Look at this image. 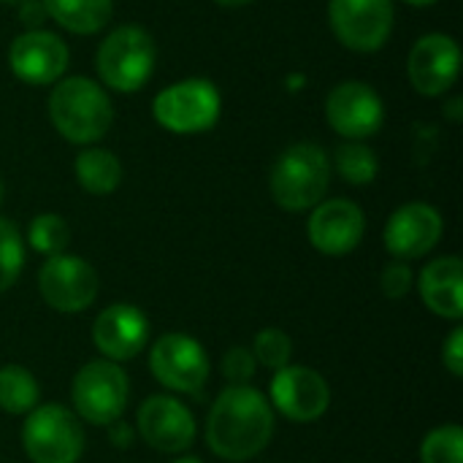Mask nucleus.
<instances>
[{
    "instance_id": "1",
    "label": "nucleus",
    "mask_w": 463,
    "mask_h": 463,
    "mask_svg": "<svg viewBox=\"0 0 463 463\" xmlns=\"http://www.w3.org/2000/svg\"><path fill=\"white\" fill-rule=\"evenodd\" d=\"M274 437V407L250 385L225 388L206 423V442L225 461H247L266 450Z\"/></svg>"
},
{
    "instance_id": "2",
    "label": "nucleus",
    "mask_w": 463,
    "mask_h": 463,
    "mask_svg": "<svg viewBox=\"0 0 463 463\" xmlns=\"http://www.w3.org/2000/svg\"><path fill=\"white\" fill-rule=\"evenodd\" d=\"M49 119L65 141L87 146L109 133L114 122V106L106 90L92 79L68 76L52 87Z\"/></svg>"
},
{
    "instance_id": "3",
    "label": "nucleus",
    "mask_w": 463,
    "mask_h": 463,
    "mask_svg": "<svg viewBox=\"0 0 463 463\" xmlns=\"http://www.w3.org/2000/svg\"><path fill=\"white\" fill-rule=\"evenodd\" d=\"M331 184V157L320 144L301 141L288 146L271 174L269 190L279 209L285 212H307L315 209Z\"/></svg>"
},
{
    "instance_id": "4",
    "label": "nucleus",
    "mask_w": 463,
    "mask_h": 463,
    "mask_svg": "<svg viewBox=\"0 0 463 463\" xmlns=\"http://www.w3.org/2000/svg\"><path fill=\"white\" fill-rule=\"evenodd\" d=\"M155 62H157V43L138 24H122L111 30L100 41L95 54V68L100 81L117 92L141 90L155 73Z\"/></svg>"
},
{
    "instance_id": "5",
    "label": "nucleus",
    "mask_w": 463,
    "mask_h": 463,
    "mask_svg": "<svg viewBox=\"0 0 463 463\" xmlns=\"http://www.w3.org/2000/svg\"><path fill=\"white\" fill-rule=\"evenodd\" d=\"M222 111V95L209 79H184L157 92L152 117L160 128L179 136L203 133L217 125Z\"/></svg>"
},
{
    "instance_id": "6",
    "label": "nucleus",
    "mask_w": 463,
    "mask_h": 463,
    "mask_svg": "<svg viewBox=\"0 0 463 463\" xmlns=\"http://www.w3.org/2000/svg\"><path fill=\"white\" fill-rule=\"evenodd\" d=\"M22 448L30 463H79L84 453V429L62 404H43L27 412Z\"/></svg>"
},
{
    "instance_id": "7",
    "label": "nucleus",
    "mask_w": 463,
    "mask_h": 463,
    "mask_svg": "<svg viewBox=\"0 0 463 463\" xmlns=\"http://www.w3.org/2000/svg\"><path fill=\"white\" fill-rule=\"evenodd\" d=\"M130 396L128 374L114 361H90L79 369L71 385L73 410L92 426H109L122 418Z\"/></svg>"
},
{
    "instance_id": "8",
    "label": "nucleus",
    "mask_w": 463,
    "mask_h": 463,
    "mask_svg": "<svg viewBox=\"0 0 463 463\" xmlns=\"http://www.w3.org/2000/svg\"><path fill=\"white\" fill-rule=\"evenodd\" d=\"M149 372L163 388L201 399L209 380V355L198 339L171 331L152 345Z\"/></svg>"
},
{
    "instance_id": "9",
    "label": "nucleus",
    "mask_w": 463,
    "mask_h": 463,
    "mask_svg": "<svg viewBox=\"0 0 463 463\" xmlns=\"http://www.w3.org/2000/svg\"><path fill=\"white\" fill-rule=\"evenodd\" d=\"M393 0H328V24L342 46L377 52L393 33Z\"/></svg>"
},
{
    "instance_id": "10",
    "label": "nucleus",
    "mask_w": 463,
    "mask_h": 463,
    "mask_svg": "<svg viewBox=\"0 0 463 463\" xmlns=\"http://www.w3.org/2000/svg\"><path fill=\"white\" fill-rule=\"evenodd\" d=\"M41 298L62 315H79L98 298V274L79 255H52L38 271Z\"/></svg>"
},
{
    "instance_id": "11",
    "label": "nucleus",
    "mask_w": 463,
    "mask_h": 463,
    "mask_svg": "<svg viewBox=\"0 0 463 463\" xmlns=\"http://www.w3.org/2000/svg\"><path fill=\"white\" fill-rule=\"evenodd\" d=\"M326 119L339 136L361 141L380 133L385 106L380 92L366 81H342L326 98Z\"/></svg>"
},
{
    "instance_id": "12",
    "label": "nucleus",
    "mask_w": 463,
    "mask_h": 463,
    "mask_svg": "<svg viewBox=\"0 0 463 463\" xmlns=\"http://www.w3.org/2000/svg\"><path fill=\"white\" fill-rule=\"evenodd\" d=\"M271 407L293 423H315L331 407L326 377L309 366H285L271 380Z\"/></svg>"
},
{
    "instance_id": "13",
    "label": "nucleus",
    "mask_w": 463,
    "mask_h": 463,
    "mask_svg": "<svg viewBox=\"0 0 463 463\" xmlns=\"http://www.w3.org/2000/svg\"><path fill=\"white\" fill-rule=\"evenodd\" d=\"M71 52L65 41L49 30H24L8 49V65L24 84H54L68 71Z\"/></svg>"
},
{
    "instance_id": "14",
    "label": "nucleus",
    "mask_w": 463,
    "mask_h": 463,
    "mask_svg": "<svg viewBox=\"0 0 463 463\" xmlns=\"http://www.w3.org/2000/svg\"><path fill=\"white\" fill-rule=\"evenodd\" d=\"M138 434L141 439L160 453L179 456L195 442V418L174 396H149L138 407Z\"/></svg>"
},
{
    "instance_id": "15",
    "label": "nucleus",
    "mask_w": 463,
    "mask_h": 463,
    "mask_svg": "<svg viewBox=\"0 0 463 463\" xmlns=\"http://www.w3.org/2000/svg\"><path fill=\"white\" fill-rule=\"evenodd\" d=\"M364 231H366V217L361 206L347 198L320 201L307 222V236L312 247L331 258L350 255L361 244Z\"/></svg>"
},
{
    "instance_id": "16",
    "label": "nucleus",
    "mask_w": 463,
    "mask_h": 463,
    "mask_svg": "<svg viewBox=\"0 0 463 463\" xmlns=\"http://www.w3.org/2000/svg\"><path fill=\"white\" fill-rule=\"evenodd\" d=\"M461 71V49L456 43V38L445 35V33H429L423 35L407 60V73L412 87L420 95L437 98L442 92H448Z\"/></svg>"
},
{
    "instance_id": "17",
    "label": "nucleus",
    "mask_w": 463,
    "mask_h": 463,
    "mask_svg": "<svg viewBox=\"0 0 463 463\" xmlns=\"http://www.w3.org/2000/svg\"><path fill=\"white\" fill-rule=\"evenodd\" d=\"M445 222L431 203H404L399 206L385 225V247L396 260H415L429 255L442 239Z\"/></svg>"
},
{
    "instance_id": "18",
    "label": "nucleus",
    "mask_w": 463,
    "mask_h": 463,
    "mask_svg": "<svg viewBox=\"0 0 463 463\" xmlns=\"http://www.w3.org/2000/svg\"><path fill=\"white\" fill-rule=\"evenodd\" d=\"M92 342L100 355H106V361H130L149 342V320L133 304H111L95 317Z\"/></svg>"
},
{
    "instance_id": "19",
    "label": "nucleus",
    "mask_w": 463,
    "mask_h": 463,
    "mask_svg": "<svg viewBox=\"0 0 463 463\" xmlns=\"http://www.w3.org/2000/svg\"><path fill=\"white\" fill-rule=\"evenodd\" d=\"M420 298L423 304L445 320L463 317V263L456 255L431 260L420 271Z\"/></svg>"
},
{
    "instance_id": "20",
    "label": "nucleus",
    "mask_w": 463,
    "mask_h": 463,
    "mask_svg": "<svg viewBox=\"0 0 463 463\" xmlns=\"http://www.w3.org/2000/svg\"><path fill=\"white\" fill-rule=\"evenodd\" d=\"M46 14L76 35H92L103 30L114 14V0H41Z\"/></svg>"
},
{
    "instance_id": "21",
    "label": "nucleus",
    "mask_w": 463,
    "mask_h": 463,
    "mask_svg": "<svg viewBox=\"0 0 463 463\" xmlns=\"http://www.w3.org/2000/svg\"><path fill=\"white\" fill-rule=\"evenodd\" d=\"M73 171H76L79 184L90 195H111L119 187V182H122V163H119V157L114 152L98 149V146L81 149L76 155Z\"/></svg>"
},
{
    "instance_id": "22",
    "label": "nucleus",
    "mask_w": 463,
    "mask_h": 463,
    "mask_svg": "<svg viewBox=\"0 0 463 463\" xmlns=\"http://www.w3.org/2000/svg\"><path fill=\"white\" fill-rule=\"evenodd\" d=\"M41 388L30 369L8 364L0 369V410L8 415H27L38 407Z\"/></svg>"
},
{
    "instance_id": "23",
    "label": "nucleus",
    "mask_w": 463,
    "mask_h": 463,
    "mask_svg": "<svg viewBox=\"0 0 463 463\" xmlns=\"http://www.w3.org/2000/svg\"><path fill=\"white\" fill-rule=\"evenodd\" d=\"M334 165L339 171V176L350 184H372L380 174V160L372 152V146L361 144V141H347L336 149L334 155Z\"/></svg>"
},
{
    "instance_id": "24",
    "label": "nucleus",
    "mask_w": 463,
    "mask_h": 463,
    "mask_svg": "<svg viewBox=\"0 0 463 463\" xmlns=\"http://www.w3.org/2000/svg\"><path fill=\"white\" fill-rule=\"evenodd\" d=\"M27 241L35 252L46 258L62 255L65 247L71 244V228L60 214H38L27 228Z\"/></svg>"
},
{
    "instance_id": "25",
    "label": "nucleus",
    "mask_w": 463,
    "mask_h": 463,
    "mask_svg": "<svg viewBox=\"0 0 463 463\" xmlns=\"http://www.w3.org/2000/svg\"><path fill=\"white\" fill-rule=\"evenodd\" d=\"M24 266V241L19 228L0 217V293H5L22 274Z\"/></svg>"
},
{
    "instance_id": "26",
    "label": "nucleus",
    "mask_w": 463,
    "mask_h": 463,
    "mask_svg": "<svg viewBox=\"0 0 463 463\" xmlns=\"http://www.w3.org/2000/svg\"><path fill=\"white\" fill-rule=\"evenodd\" d=\"M420 461L423 463H463V431L461 426H439L429 431V437L420 445Z\"/></svg>"
},
{
    "instance_id": "27",
    "label": "nucleus",
    "mask_w": 463,
    "mask_h": 463,
    "mask_svg": "<svg viewBox=\"0 0 463 463\" xmlns=\"http://www.w3.org/2000/svg\"><path fill=\"white\" fill-rule=\"evenodd\" d=\"M252 355L260 366L279 372V369L290 366L293 342L282 328H263V331H258V336L252 342Z\"/></svg>"
},
{
    "instance_id": "28",
    "label": "nucleus",
    "mask_w": 463,
    "mask_h": 463,
    "mask_svg": "<svg viewBox=\"0 0 463 463\" xmlns=\"http://www.w3.org/2000/svg\"><path fill=\"white\" fill-rule=\"evenodd\" d=\"M255 369H258V361L252 350L247 347H233L222 358V374L231 385H250V380L255 377Z\"/></svg>"
},
{
    "instance_id": "29",
    "label": "nucleus",
    "mask_w": 463,
    "mask_h": 463,
    "mask_svg": "<svg viewBox=\"0 0 463 463\" xmlns=\"http://www.w3.org/2000/svg\"><path fill=\"white\" fill-rule=\"evenodd\" d=\"M415 285V274L407 260H391L380 274V288L388 298H404Z\"/></svg>"
},
{
    "instance_id": "30",
    "label": "nucleus",
    "mask_w": 463,
    "mask_h": 463,
    "mask_svg": "<svg viewBox=\"0 0 463 463\" xmlns=\"http://www.w3.org/2000/svg\"><path fill=\"white\" fill-rule=\"evenodd\" d=\"M442 364L445 369L453 374V377H461L463 374V328H453L445 347H442Z\"/></svg>"
},
{
    "instance_id": "31",
    "label": "nucleus",
    "mask_w": 463,
    "mask_h": 463,
    "mask_svg": "<svg viewBox=\"0 0 463 463\" xmlns=\"http://www.w3.org/2000/svg\"><path fill=\"white\" fill-rule=\"evenodd\" d=\"M16 8H19V22L27 30H41V24L49 19V14H46V8H43L41 0H22Z\"/></svg>"
},
{
    "instance_id": "32",
    "label": "nucleus",
    "mask_w": 463,
    "mask_h": 463,
    "mask_svg": "<svg viewBox=\"0 0 463 463\" xmlns=\"http://www.w3.org/2000/svg\"><path fill=\"white\" fill-rule=\"evenodd\" d=\"M109 429V437H111V445L114 448H130V442H133V426H128L122 418L119 420H114V423H109L106 426Z\"/></svg>"
},
{
    "instance_id": "33",
    "label": "nucleus",
    "mask_w": 463,
    "mask_h": 463,
    "mask_svg": "<svg viewBox=\"0 0 463 463\" xmlns=\"http://www.w3.org/2000/svg\"><path fill=\"white\" fill-rule=\"evenodd\" d=\"M461 98H453V100H448V106H445V114L453 119V122H458L461 119Z\"/></svg>"
},
{
    "instance_id": "34",
    "label": "nucleus",
    "mask_w": 463,
    "mask_h": 463,
    "mask_svg": "<svg viewBox=\"0 0 463 463\" xmlns=\"http://www.w3.org/2000/svg\"><path fill=\"white\" fill-rule=\"evenodd\" d=\"M214 3L228 5V8H239V5H247V3H252V0H214Z\"/></svg>"
},
{
    "instance_id": "35",
    "label": "nucleus",
    "mask_w": 463,
    "mask_h": 463,
    "mask_svg": "<svg viewBox=\"0 0 463 463\" xmlns=\"http://www.w3.org/2000/svg\"><path fill=\"white\" fill-rule=\"evenodd\" d=\"M407 5H418V8H426V5H434V3H439V0H404Z\"/></svg>"
},
{
    "instance_id": "36",
    "label": "nucleus",
    "mask_w": 463,
    "mask_h": 463,
    "mask_svg": "<svg viewBox=\"0 0 463 463\" xmlns=\"http://www.w3.org/2000/svg\"><path fill=\"white\" fill-rule=\"evenodd\" d=\"M171 463H201L198 458H193V456H182V458H174Z\"/></svg>"
},
{
    "instance_id": "37",
    "label": "nucleus",
    "mask_w": 463,
    "mask_h": 463,
    "mask_svg": "<svg viewBox=\"0 0 463 463\" xmlns=\"http://www.w3.org/2000/svg\"><path fill=\"white\" fill-rule=\"evenodd\" d=\"M3 198H5V184H3V179H0V206H3Z\"/></svg>"
},
{
    "instance_id": "38",
    "label": "nucleus",
    "mask_w": 463,
    "mask_h": 463,
    "mask_svg": "<svg viewBox=\"0 0 463 463\" xmlns=\"http://www.w3.org/2000/svg\"><path fill=\"white\" fill-rule=\"evenodd\" d=\"M0 3H8V5H19L22 0H0Z\"/></svg>"
}]
</instances>
